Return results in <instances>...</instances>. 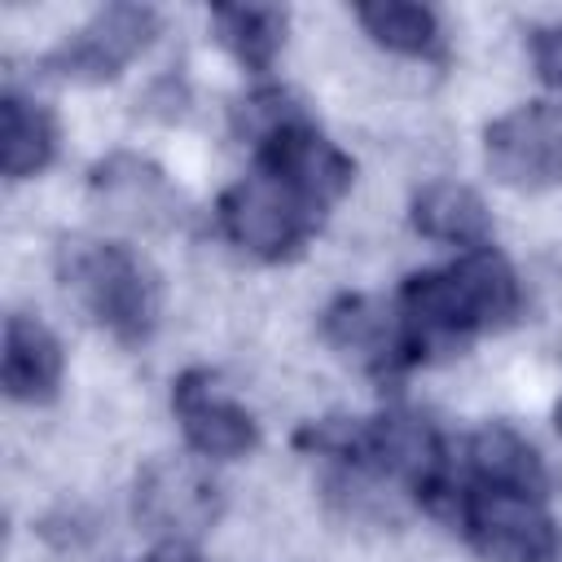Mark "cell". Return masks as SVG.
I'll return each mask as SVG.
<instances>
[{"mask_svg":"<svg viewBox=\"0 0 562 562\" xmlns=\"http://www.w3.org/2000/svg\"><path fill=\"white\" fill-rule=\"evenodd\" d=\"M395 307H400L413 364H417L435 351L465 347L474 334L505 329L518 316L522 294H518V277L509 259L483 246V250H465L448 268L413 272L400 285Z\"/></svg>","mask_w":562,"mask_h":562,"instance_id":"cell-1","label":"cell"},{"mask_svg":"<svg viewBox=\"0 0 562 562\" xmlns=\"http://www.w3.org/2000/svg\"><path fill=\"white\" fill-rule=\"evenodd\" d=\"M57 277L119 342H145L154 334L158 281L127 246L97 237H61Z\"/></svg>","mask_w":562,"mask_h":562,"instance_id":"cell-2","label":"cell"},{"mask_svg":"<svg viewBox=\"0 0 562 562\" xmlns=\"http://www.w3.org/2000/svg\"><path fill=\"white\" fill-rule=\"evenodd\" d=\"M443 522H452L487 562H553L562 544L544 501L474 487L465 479H457V501Z\"/></svg>","mask_w":562,"mask_h":562,"instance_id":"cell-3","label":"cell"},{"mask_svg":"<svg viewBox=\"0 0 562 562\" xmlns=\"http://www.w3.org/2000/svg\"><path fill=\"white\" fill-rule=\"evenodd\" d=\"M220 228L233 246L259 255V259H290L303 250V241L321 228V211L307 206L290 184H281L268 171H255L224 189L220 198Z\"/></svg>","mask_w":562,"mask_h":562,"instance_id":"cell-4","label":"cell"},{"mask_svg":"<svg viewBox=\"0 0 562 562\" xmlns=\"http://www.w3.org/2000/svg\"><path fill=\"white\" fill-rule=\"evenodd\" d=\"M220 518L215 479L184 457H158L136 479V522L162 540L193 544Z\"/></svg>","mask_w":562,"mask_h":562,"instance_id":"cell-5","label":"cell"},{"mask_svg":"<svg viewBox=\"0 0 562 562\" xmlns=\"http://www.w3.org/2000/svg\"><path fill=\"white\" fill-rule=\"evenodd\" d=\"M487 167L509 189L562 184V114L544 101L518 105L483 132Z\"/></svg>","mask_w":562,"mask_h":562,"instance_id":"cell-6","label":"cell"},{"mask_svg":"<svg viewBox=\"0 0 562 562\" xmlns=\"http://www.w3.org/2000/svg\"><path fill=\"white\" fill-rule=\"evenodd\" d=\"M255 154H259V171H268L281 184H290L321 215H325V206H334L351 189V176H356L351 158L334 140H325L307 123V114L281 123L272 136H263L255 145Z\"/></svg>","mask_w":562,"mask_h":562,"instance_id":"cell-7","label":"cell"},{"mask_svg":"<svg viewBox=\"0 0 562 562\" xmlns=\"http://www.w3.org/2000/svg\"><path fill=\"white\" fill-rule=\"evenodd\" d=\"M158 31V13L145 4H110L83 31H75L61 48L44 57V70L75 83H105L114 79Z\"/></svg>","mask_w":562,"mask_h":562,"instance_id":"cell-8","label":"cell"},{"mask_svg":"<svg viewBox=\"0 0 562 562\" xmlns=\"http://www.w3.org/2000/svg\"><path fill=\"white\" fill-rule=\"evenodd\" d=\"M321 329L342 360H351L378 378H391L413 364V347H408L395 303H382L369 294H342L338 303L325 307Z\"/></svg>","mask_w":562,"mask_h":562,"instance_id":"cell-9","label":"cell"},{"mask_svg":"<svg viewBox=\"0 0 562 562\" xmlns=\"http://www.w3.org/2000/svg\"><path fill=\"white\" fill-rule=\"evenodd\" d=\"M171 408L180 417V430H184L189 448L202 452V457L233 461V457H246L259 443L255 417L237 400H228L215 386V373H206V369H189V373L176 378Z\"/></svg>","mask_w":562,"mask_h":562,"instance_id":"cell-10","label":"cell"},{"mask_svg":"<svg viewBox=\"0 0 562 562\" xmlns=\"http://www.w3.org/2000/svg\"><path fill=\"white\" fill-rule=\"evenodd\" d=\"M461 465H465V483L474 487H496V492H518V496H549V470L540 461V452L509 426H483L465 439L461 448Z\"/></svg>","mask_w":562,"mask_h":562,"instance_id":"cell-11","label":"cell"},{"mask_svg":"<svg viewBox=\"0 0 562 562\" xmlns=\"http://www.w3.org/2000/svg\"><path fill=\"white\" fill-rule=\"evenodd\" d=\"M61 386V342L35 316L4 321V395L18 404H48Z\"/></svg>","mask_w":562,"mask_h":562,"instance_id":"cell-12","label":"cell"},{"mask_svg":"<svg viewBox=\"0 0 562 562\" xmlns=\"http://www.w3.org/2000/svg\"><path fill=\"white\" fill-rule=\"evenodd\" d=\"M92 193L101 198V206L114 220H127V224H149V220L171 215V189H167L162 171L132 154H114V158L97 162Z\"/></svg>","mask_w":562,"mask_h":562,"instance_id":"cell-13","label":"cell"},{"mask_svg":"<svg viewBox=\"0 0 562 562\" xmlns=\"http://www.w3.org/2000/svg\"><path fill=\"white\" fill-rule=\"evenodd\" d=\"M413 228L430 241L483 250L492 237V215L474 189L452 184V180H435L413 198Z\"/></svg>","mask_w":562,"mask_h":562,"instance_id":"cell-14","label":"cell"},{"mask_svg":"<svg viewBox=\"0 0 562 562\" xmlns=\"http://www.w3.org/2000/svg\"><path fill=\"white\" fill-rule=\"evenodd\" d=\"M0 162H4V176L9 180H26L35 171H44L57 154V123L53 114L22 97V92H4L0 97Z\"/></svg>","mask_w":562,"mask_h":562,"instance_id":"cell-15","label":"cell"},{"mask_svg":"<svg viewBox=\"0 0 562 562\" xmlns=\"http://www.w3.org/2000/svg\"><path fill=\"white\" fill-rule=\"evenodd\" d=\"M211 22H215L220 44L246 70H268L285 44V13L272 4H215Z\"/></svg>","mask_w":562,"mask_h":562,"instance_id":"cell-16","label":"cell"},{"mask_svg":"<svg viewBox=\"0 0 562 562\" xmlns=\"http://www.w3.org/2000/svg\"><path fill=\"white\" fill-rule=\"evenodd\" d=\"M360 26L391 53L404 57H439L443 53V35L439 22L426 4H408V0H378V4H360L356 9Z\"/></svg>","mask_w":562,"mask_h":562,"instance_id":"cell-17","label":"cell"},{"mask_svg":"<svg viewBox=\"0 0 562 562\" xmlns=\"http://www.w3.org/2000/svg\"><path fill=\"white\" fill-rule=\"evenodd\" d=\"M303 110L294 105V97L285 92V88H259V92H250V97H241L237 105H233V132L241 136V140H250V145H259L263 136H272L281 123H290V119H299Z\"/></svg>","mask_w":562,"mask_h":562,"instance_id":"cell-18","label":"cell"},{"mask_svg":"<svg viewBox=\"0 0 562 562\" xmlns=\"http://www.w3.org/2000/svg\"><path fill=\"white\" fill-rule=\"evenodd\" d=\"M531 61L544 83L562 88V26H544L531 35Z\"/></svg>","mask_w":562,"mask_h":562,"instance_id":"cell-19","label":"cell"},{"mask_svg":"<svg viewBox=\"0 0 562 562\" xmlns=\"http://www.w3.org/2000/svg\"><path fill=\"white\" fill-rule=\"evenodd\" d=\"M553 426H558V435H562V400L553 404Z\"/></svg>","mask_w":562,"mask_h":562,"instance_id":"cell-20","label":"cell"}]
</instances>
